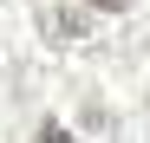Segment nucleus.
Returning <instances> with one entry per match:
<instances>
[{
  "mask_svg": "<svg viewBox=\"0 0 150 143\" xmlns=\"http://www.w3.org/2000/svg\"><path fill=\"white\" fill-rule=\"evenodd\" d=\"M39 143H72V137H65L59 124H46V130H39Z\"/></svg>",
  "mask_w": 150,
  "mask_h": 143,
  "instance_id": "2",
  "label": "nucleus"
},
{
  "mask_svg": "<svg viewBox=\"0 0 150 143\" xmlns=\"http://www.w3.org/2000/svg\"><path fill=\"white\" fill-rule=\"evenodd\" d=\"M85 7H98V13H124L131 0H85Z\"/></svg>",
  "mask_w": 150,
  "mask_h": 143,
  "instance_id": "1",
  "label": "nucleus"
}]
</instances>
